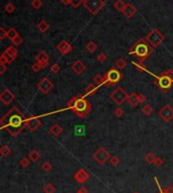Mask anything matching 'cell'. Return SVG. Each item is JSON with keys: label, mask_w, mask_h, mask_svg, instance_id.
<instances>
[{"label": "cell", "mask_w": 173, "mask_h": 193, "mask_svg": "<svg viewBox=\"0 0 173 193\" xmlns=\"http://www.w3.org/2000/svg\"><path fill=\"white\" fill-rule=\"evenodd\" d=\"M30 162L32 161H30L29 158H22L21 160L19 161V165L21 166L22 168H28L30 164Z\"/></svg>", "instance_id": "f35d334b"}, {"label": "cell", "mask_w": 173, "mask_h": 193, "mask_svg": "<svg viewBox=\"0 0 173 193\" xmlns=\"http://www.w3.org/2000/svg\"><path fill=\"white\" fill-rule=\"evenodd\" d=\"M25 118L23 113L17 107L13 106L6 112L0 119L2 128H6L11 137L15 138L25 130Z\"/></svg>", "instance_id": "6da1fadb"}, {"label": "cell", "mask_w": 173, "mask_h": 193, "mask_svg": "<svg viewBox=\"0 0 173 193\" xmlns=\"http://www.w3.org/2000/svg\"><path fill=\"white\" fill-rule=\"evenodd\" d=\"M71 110H72L78 117L85 118L91 111V103L86 99L85 96L80 94L78 99L75 101V103L71 107Z\"/></svg>", "instance_id": "3957f363"}, {"label": "cell", "mask_w": 173, "mask_h": 193, "mask_svg": "<svg viewBox=\"0 0 173 193\" xmlns=\"http://www.w3.org/2000/svg\"><path fill=\"white\" fill-rule=\"evenodd\" d=\"M54 87V84L52 83L49 78H43L40 82L37 84V88L39 89L40 92H42L43 94H48L52 91Z\"/></svg>", "instance_id": "8fae6325"}, {"label": "cell", "mask_w": 173, "mask_h": 193, "mask_svg": "<svg viewBox=\"0 0 173 193\" xmlns=\"http://www.w3.org/2000/svg\"><path fill=\"white\" fill-rule=\"evenodd\" d=\"M43 191L44 193H55L56 187L52 183H48L43 187Z\"/></svg>", "instance_id": "4dcf8cb0"}, {"label": "cell", "mask_w": 173, "mask_h": 193, "mask_svg": "<svg viewBox=\"0 0 173 193\" xmlns=\"http://www.w3.org/2000/svg\"><path fill=\"white\" fill-rule=\"evenodd\" d=\"M153 107H152L150 104H146V105H143V107H142V112H143V114H145V115H150V114L153 112Z\"/></svg>", "instance_id": "836d02e7"}, {"label": "cell", "mask_w": 173, "mask_h": 193, "mask_svg": "<svg viewBox=\"0 0 173 193\" xmlns=\"http://www.w3.org/2000/svg\"><path fill=\"white\" fill-rule=\"evenodd\" d=\"M52 168H53V165L51 164V162H49V161H46L45 163L42 165V170L45 172V173H49V172H51Z\"/></svg>", "instance_id": "e575fe53"}, {"label": "cell", "mask_w": 173, "mask_h": 193, "mask_svg": "<svg viewBox=\"0 0 173 193\" xmlns=\"http://www.w3.org/2000/svg\"><path fill=\"white\" fill-rule=\"evenodd\" d=\"M153 48H157L165 40V36L158 28H153L145 39Z\"/></svg>", "instance_id": "5b68a950"}, {"label": "cell", "mask_w": 173, "mask_h": 193, "mask_svg": "<svg viewBox=\"0 0 173 193\" xmlns=\"http://www.w3.org/2000/svg\"><path fill=\"white\" fill-rule=\"evenodd\" d=\"M125 4H127V3H125L124 0H117V1L113 3V7L115 10H117V11L123 12Z\"/></svg>", "instance_id": "cb8c5ba5"}, {"label": "cell", "mask_w": 173, "mask_h": 193, "mask_svg": "<svg viewBox=\"0 0 173 193\" xmlns=\"http://www.w3.org/2000/svg\"><path fill=\"white\" fill-rule=\"evenodd\" d=\"M40 66H42V69H45L49 66V61H44V62H40Z\"/></svg>", "instance_id": "11a10c76"}, {"label": "cell", "mask_w": 173, "mask_h": 193, "mask_svg": "<svg viewBox=\"0 0 173 193\" xmlns=\"http://www.w3.org/2000/svg\"><path fill=\"white\" fill-rule=\"evenodd\" d=\"M110 99L113 100V102H114L117 105H121L123 103H125V101H128L129 95L128 93L125 92V90L121 87H117L110 93Z\"/></svg>", "instance_id": "52a82bcc"}, {"label": "cell", "mask_w": 173, "mask_h": 193, "mask_svg": "<svg viewBox=\"0 0 173 193\" xmlns=\"http://www.w3.org/2000/svg\"><path fill=\"white\" fill-rule=\"evenodd\" d=\"M104 76V83L103 85L106 86H113L117 84L120 81L123 79V75L120 72V70L117 68H110L107 71V73Z\"/></svg>", "instance_id": "277c9868"}, {"label": "cell", "mask_w": 173, "mask_h": 193, "mask_svg": "<svg viewBox=\"0 0 173 193\" xmlns=\"http://www.w3.org/2000/svg\"><path fill=\"white\" fill-rule=\"evenodd\" d=\"M71 70H72L76 75H81V74L84 73V71L86 70V66L82 61L77 60L71 65Z\"/></svg>", "instance_id": "9a60e30c"}, {"label": "cell", "mask_w": 173, "mask_h": 193, "mask_svg": "<svg viewBox=\"0 0 173 193\" xmlns=\"http://www.w3.org/2000/svg\"><path fill=\"white\" fill-rule=\"evenodd\" d=\"M22 42H23V39H22L20 36H16V38H14L13 40H11L12 45L14 46V47H18L19 45H21Z\"/></svg>", "instance_id": "74e56055"}, {"label": "cell", "mask_w": 173, "mask_h": 193, "mask_svg": "<svg viewBox=\"0 0 173 193\" xmlns=\"http://www.w3.org/2000/svg\"><path fill=\"white\" fill-rule=\"evenodd\" d=\"M153 51H154V48L147 40L145 39H141L133 46V48L130 50L129 54L136 56V58L139 60V62L144 63V61L147 59L148 57L151 56Z\"/></svg>", "instance_id": "7a4b0ae2"}, {"label": "cell", "mask_w": 173, "mask_h": 193, "mask_svg": "<svg viewBox=\"0 0 173 193\" xmlns=\"http://www.w3.org/2000/svg\"><path fill=\"white\" fill-rule=\"evenodd\" d=\"M128 102L132 107L138 106V104H140V101H139V94L135 93V92L130 94V95H129V98H128Z\"/></svg>", "instance_id": "ffe728a7"}, {"label": "cell", "mask_w": 173, "mask_h": 193, "mask_svg": "<svg viewBox=\"0 0 173 193\" xmlns=\"http://www.w3.org/2000/svg\"><path fill=\"white\" fill-rule=\"evenodd\" d=\"M57 50L62 54V55H68L71 51L73 50V46L70 43H68L67 40H62L59 45L57 46Z\"/></svg>", "instance_id": "2e32d148"}, {"label": "cell", "mask_w": 173, "mask_h": 193, "mask_svg": "<svg viewBox=\"0 0 173 193\" xmlns=\"http://www.w3.org/2000/svg\"><path fill=\"white\" fill-rule=\"evenodd\" d=\"M158 115L164 123H170L173 119V107L169 105V104H166L159 110Z\"/></svg>", "instance_id": "30bf717a"}, {"label": "cell", "mask_w": 173, "mask_h": 193, "mask_svg": "<svg viewBox=\"0 0 173 193\" xmlns=\"http://www.w3.org/2000/svg\"><path fill=\"white\" fill-rule=\"evenodd\" d=\"M0 154H1L2 157H8V156L11 154V149H10L7 145H3L1 148H0Z\"/></svg>", "instance_id": "f1b7e54d"}, {"label": "cell", "mask_w": 173, "mask_h": 193, "mask_svg": "<svg viewBox=\"0 0 173 193\" xmlns=\"http://www.w3.org/2000/svg\"><path fill=\"white\" fill-rule=\"evenodd\" d=\"M15 10V6L12 4V3H7L5 5V11L7 13H12Z\"/></svg>", "instance_id": "7bdbcfd3"}, {"label": "cell", "mask_w": 173, "mask_h": 193, "mask_svg": "<svg viewBox=\"0 0 173 193\" xmlns=\"http://www.w3.org/2000/svg\"><path fill=\"white\" fill-rule=\"evenodd\" d=\"M42 126V120L38 116L29 117L25 120V127L28 128L29 131H36L38 128Z\"/></svg>", "instance_id": "7c38bea8"}, {"label": "cell", "mask_w": 173, "mask_h": 193, "mask_svg": "<svg viewBox=\"0 0 173 193\" xmlns=\"http://www.w3.org/2000/svg\"><path fill=\"white\" fill-rule=\"evenodd\" d=\"M163 191L166 193H173V186H167V187L163 189Z\"/></svg>", "instance_id": "f5cc1de1"}, {"label": "cell", "mask_w": 173, "mask_h": 193, "mask_svg": "<svg viewBox=\"0 0 173 193\" xmlns=\"http://www.w3.org/2000/svg\"><path fill=\"white\" fill-rule=\"evenodd\" d=\"M127 61H125L124 58H120L117 60V62H115V68L118 70H123L125 69V67H127Z\"/></svg>", "instance_id": "83f0119b"}, {"label": "cell", "mask_w": 173, "mask_h": 193, "mask_svg": "<svg viewBox=\"0 0 173 193\" xmlns=\"http://www.w3.org/2000/svg\"><path fill=\"white\" fill-rule=\"evenodd\" d=\"M93 83L95 84L96 86L99 87L100 85H103L104 83V76L100 75V74H97V75H95L93 77Z\"/></svg>", "instance_id": "484cf974"}, {"label": "cell", "mask_w": 173, "mask_h": 193, "mask_svg": "<svg viewBox=\"0 0 173 193\" xmlns=\"http://www.w3.org/2000/svg\"><path fill=\"white\" fill-rule=\"evenodd\" d=\"M164 164V161H163V159L160 158V157H157L155 159V162H154V165L156 166V167H161L162 165Z\"/></svg>", "instance_id": "c3c4849f"}, {"label": "cell", "mask_w": 173, "mask_h": 193, "mask_svg": "<svg viewBox=\"0 0 173 193\" xmlns=\"http://www.w3.org/2000/svg\"><path fill=\"white\" fill-rule=\"evenodd\" d=\"M98 90V86H96L93 82L89 83L88 85L85 87V95H93L95 94Z\"/></svg>", "instance_id": "44dd1931"}, {"label": "cell", "mask_w": 173, "mask_h": 193, "mask_svg": "<svg viewBox=\"0 0 173 193\" xmlns=\"http://www.w3.org/2000/svg\"><path fill=\"white\" fill-rule=\"evenodd\" d=\"M79 95H80V94H77V95H75L74 97H72L69 101H68V102H67V107H68V108H70V109H71V107H72V106H73V104L75 103V101L78 99V97H79Z\"/></svg>", "instance_id": "60d3db41"}, {"label": "cell", "mask_w": 173, "mask_h": 193, "mask_svg": "<svg viewBox=\"0 0 173 193\" xmlns=\"http://www.w3.org/2000/svg\"><path fill=\"white\" fill-rule=\"evenodd\" d=\"M17 36H19V33H18V32H17V30H16L14 28H9V29L7 30V38H8L10 40H13L14 38H16Z\"/></svg>", "instance_id": "1f68e13d"}, {"label": "cell", "mask_w": 173, "mask_h": 193, "mask_svg": "<svg viewBox=\"0 0 173 193\" xmlns=\"http://www.w3.org/2000/svg\"><path fill=\"white\" fill-rule=\"evenodd\" d=\"M147 96L145 95V94H143V93H140L139 94V101H140V103H144L145 101H147Z\"/></svg>", "instance_id": "f907efd6"}, {"label": "cell", "mask_w": 173, "mask_h": 193, "mask_svg": "<svg viewBox=\"0 0 173 193\" xmlns=\"http://www.w3.org/2000/svg\"><path fill=\"white\" fill-rule=\"evenodd\" d=\"M110 162L111 166H113V167H117V166L121 164V159H120V158L117 157V156H113V157H111V158H110Z\"/></svg>", "instance_id": "d590c367"}, {"label": "cell", "mask_w": 173, "mask_h": 193, "mask_svg": "<svg viewBox=\"0 0 173 193\" xmlns=\"http://www.w3.org/2000/svg\"><path fill=\"white\" fill-rule=\"evenodd\" d=\"M28 158H29L32 162H37V161H39V159L40 158V154L37 150H33V151L29 154Z\"/></svg>", "instance_id": "d4e9b609"}, {"label": "cell", "mask_w": 173, "mask_h": 193, "mask_svg": "<svg viewBox=\"0 0 173 193\" xmlns=\"http://www.w3.org/2000/svg\"><path fill=\"white\" fill-rule=\"evenodd\" d=\"M13 61H14V60H13L11 57L5 55L4 53H2L1 57H0V64H6V65H7V64L12 63Z\"/></svg>", "instance_id": "f546056e"}, {"label": "cell", "mask_w": 173, "mask_h": 193, "mask_svg": "<svg viewBox=\"0 0 173 193\" xmlns=\"http://www.w3.org/2000/svg\"><path fill=\"white\" fill-rule=\"evenodd\" d=\"M3 53H4L5 55L11 57L13 60H15L16 58H17V55H18L17 49H16L14 46H9V47H7V48L5 49V51Z\"/></svg>", "instance_id": "d6986e66"}, {"label": "cell", "mask_w": 173, "mask_h": 193, "mask_svg": "<svg viewBox=\"0 0 173 193\" xmlns=\"http://www.w3.org/2000/svg\"><path fill=\"white\" fill-rule=\"evenodd\" d=\"M60 2L62 3L63 5H70L71 4V0H60Z\"/></svg>", "instance_id": "9f6ffc18"}, {"label": "cell", "mask_w": 173, "mask_h": 193, "mask_svg": "<svg viewBox=\"0 0 173 193\" xmlns=\"http://www.w3.org/2000/svg\"><path fill=\"white\" fill-rule=\"evenodd\" d=\"M155 181H156V183H157V185H158V187H159V189H160V193H166V192H164L163 191V189H162L160 186H159V183H158V180H157V178H155Z\"/></svg>", "instance_id": "6f0895ef"}, {"label": "cell", "mask_w": 173, "mask_h": 193, "mask_svg": "<svg viewBox=\"0 0 173 193\" xmlns=\"http://www.w3.org/2000/svg\"><path fill=\"white\" fill-rule=\"evenodd\" d=\"M49 131L51 133V134H53L55 138H59L63 133V127L58 123H54L52 127H50Z\"/></svg>", "instance_id": "ac0fdd59"}, {"label": "cell", "mask_w": 173, "mask_h": 193, "mask_svg": "<svg viewBox=\"0 0 173 193\" xmlns=\"http://www.w3.org/2000/svg\"><path fill=\"white\" fill-rule=\"evenodd\" d=\"M7 70V67H6V64H0V74L3 75L5 73V71Z\"/></svg>", "instance_id": "816d5d0a"}, {"label": "cell", "mask_w": 173, "mask_h": 193, "mask_svg": "<svg viewBox=\"0 0 173 193\" xmlns=\"http://www.w3.org/2000/svg\"><path fill=\"white\" fill-rule=\"evenodd\" d=\"M14 98H15L14 94L8 89H4L1 93H0V101H1L4 105H8V104H10L13 100H14Z\"/></svg>", "instance_id": "4fadbf2b"}, {"label": "cell", "mask_w": 173, "mask_h": 193, "mask_svg": "<svg viewBox=\"0 0 173 193\" xmlns=\"http://www.w3.org/2000/svg\"><path fill=\"white\" fill-rule=\"evenodd\" d=\"M155 82L158 85L159 89L161 90V92H163V93H167L173 85V79L165 73V71L162 72L160 76L156 77Z\"/></svg>", "instance_id": "8992f818"}, {"label": "cell", "mask_w": 173, "mask_h": 193, "mask_svg": "<svg viewBox=\"0 0 173 193\" xmlns=\"http://www.w3.org/2000/svg\"><path fill=\"white\" fill-rule=\"evenodd\" d=\"M36 60L37 62H44V61H50V58L48 56V54H47L45 51H40V52L38 54V55L36 56Z\"/></svg>", "instance_id": "603a6c76"}, {"label": "cell", "mask_w": 173, "mask_h": 193, "mask_svg": "<svg viewBox=\"0 0 173 193\" xmlns=\"http://www.w3.org/2000/svg\"><path fill=\"white\" fill-rule=\"evenodd\" d=\"M156 158H157V157H156L154 153H152V152H149V153L145 156V161L147 162L148 164H154Z\"/></svg>", "instance_id": "d6a6232c"}, {"label": "cell", "mask_w": 173, "mask_h": 193, "mask_svg": "<svg viewBox=\"0 0 173 193\" xmlns=\"http://www.w3.org/2000/svg\"><path fill=\"white\" fill-rule=\"evenodd\" d=\"M133 65L137 68L138 70H140V71H147V68H146V66L144 65L142 62H133Z\"/></svg>", "instance_id": "ab89813d"}, {"label": "cell", "mask_w": 173, "mask_h": 193, "mask_svg": "<svg viewBox=\"0 0 173 193\" xmlns=\"http://www.w3.org/2000/svg\"><path fill=\"white\" fill-rule=\"evenodd\" d=\"M84 1H85V0H71V5H72L74 8H78Z\"/></svg>", "instance_id": "ee69618b"}, {"label": "cell", "mask_w": 173, "mask_h": 193, "mask_svg": "<svg viewBox=\"0 0 173 193\" xmlns=\"http://www.w3.org/2000/svg\"><path fill=\"white\" fill-rule=\"evenodd\" d=\"M49 28H50V25L46 21L45 19L40 20V21L39 22V25H38V29L40 30V32L46 33L47 32H48V29H49Z\"/></svg>", "instance_id": "7402d4cb"}, {"label": "cell", "mask_w": 173, "mask_h": 193, "mask_svg": "<svg viewBox=\"0 0 173 193\" xmlns=\"http://www.w3.org/2000/svg\"><path fill=\"white\" fill-rule=\"evenodd\" d=\"M121 13H123L127 18H132L136 13H137V8H136V6L133 3H127Z\"/></svg>", "instance_id": "e0dca14e"}, {"label": "cell", "mask_w": 173, "mask_h": 193, "mask_svg": "<svg viewBox=\"0 0 173 193\" xmlns=\"http://www.w3.org/2000/svg\"><path fill=\"white\" fill-rule=\"evenodd\" d=\"M73 178L75 179V181L78 182V183L83 184L89 179V174H88L84 169H80V170H78L76 173L74 174Z\"/></svg>", "instance_id": "5bb4252c"}, {"label": "cell", "mask_w": 173, "mask_h": 193, "mask_svg": "<svg viewBox=\"0 0 173 193\" xmlns=\"http://www.w3.org/2000/svg\"><path fill=\"white\" fill-rule=\"evenodd\" d=\"M75 193H88V189L86 187H81Z\"/></svg>", "instance_id": "db71d44e"}, {"label": "cell", "mask_w": 173, "mask_h": 193, "mask_svg": "<svg viewBox=\"0 0 173 193\" xmlns=\"http://www.w3.org/2000/svg\"><path fill=\"white\" fill-rule=\"evenodd\" d=\"M61 70V67L59 64H54V65L51 67V72H52L53 74H57L59 73Z\"/></svg>", "instance_id": "bcb514c9"}, {"label": "cell", "mask_w": 173, "mask_h": 193, "mask_svg": "<svg viewBox=\"0 0 173 193\" xmlns=\"http://www.w3.org/2000/svg\"><path fill=\"white\" fill-rule=\"evenodd\" d=\"M32 70L33 71V72H39V71L42 70V66H40V64L39 62H36L35 64H33L32 66Z\"/></svg>", "instance_id": "7dc6e473"}, {"label": "cell", "mask_w": 173, "mask_h": 193, "mask_svg": "<svg viewBox=\"0 0 173 193\" xmlns=\"http://www.w3.org/2000/svg\"><path fill=\"white\" fill-rule=\"evenodd\" d=\"M83 5L91 14L96 15L104 6V1L103 0H85L83 2Z\"/></svg>", "instance_id": "ba28073f"}, {"label": "cell", "mask_w": 173, "mask_h": 193, "mask_svg": "<svg viewBox=\"0 0 173 193\" xmlns=\"http://www.w3.org/2000/svg\"><path fill=\"white\" fill-rule=\"evenodd\" d=\"M7 38V30H5L4 28H0V40H4Z\"/></svg>", "instance_id": "681fc988"}, {"label": "cell", "mask_w": 173, "mask_h": 193, "mask_svg": "<svg viewBox=\"0 0 173 193\" xmlns=\"http://www.w3.org/2000/svg\"><path fill=\"white\" fill-rule=\"evenodd\" d=\"M113 114L117 117H121L124 115V109L121 107H117V109H114L113 111Z\"/></svg>", "instance_id": "f6af8a7d"}, {"label": "cell", "mask_w": 173, "mask_h": 193, "mask_svg": "<svg viewBox=\"0 0 173 193\" xmlns=\"http://www.w3.org/2000/svg\"><path fill=\"white\" fill-rule=\"evenodd\" d=\"M85 49L87 50V52H89V53H94L95 51L97 50V45H96V43L95 42H93V40H90L89 43H87L86 44V47H85Z\"/></svg>", "instance_id": "4316f807"}, {"label": "cell", "mask_w": 173, "mask_h": 193, "mask_svg": "<svg viewBox=\"0 0 173 193\" xmlns=\"http://www.w3.org/2000/svg\"><path fill=\"white\" fill-rule=\"evenodd\" d=\"M93 159L98 165L102 166L106 163L108 160H110V154L108 153V151L106 150L104 148H99L98 150L93 154Z\"/></svg>", "instance_id": "9c48e42d"}, {"label": "cell", "mask_w": 173, "mask_h": 193, "mask_svg": "<svg viewBox=\"0 0 173 193\" xmlns=\"http://www.w3.org/2000/svg\"><path fill=\"white\" fill-rule=\"evenodd\" d=\"M30 4H32L33 8H35L36 10H38V9H40L43 6V1H42V0H33Z\"/></svg>", "instance_id": "8d00e7d4"}, {"label": "cell", "mask_w": 173, "mask_h": 193, "mask_svg": "<svg viewBox=\"0 0 173 193\" xmlns=\"http://www.w3.org/2000/svg\"><path fill=\"white\" fill-rule=\"evenodd\" d=\"M96 60H97L99 63H104V62H106V61L107 60V56H106L104 53H100L99 55H98V56L96 57Z\"/></svg>", "instance_id": "b9f144b4"}]
</instances>
